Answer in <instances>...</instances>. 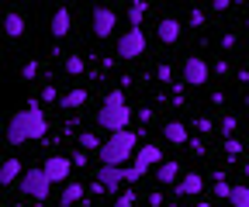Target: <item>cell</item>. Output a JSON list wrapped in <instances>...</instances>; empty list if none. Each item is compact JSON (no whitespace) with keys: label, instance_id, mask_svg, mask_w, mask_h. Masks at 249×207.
<instances>
[{"label":"cell","instance_id":"obj_1","mask_svg":"<svg viewBox=\"0 0 249 207\" xmlns=\"http://www.w3.org/2000/svg\"><path fill=\"white\" fill-rule=\"evenodd\" d=\"M49 131V121H45V114L38 111L35 100H28L24 111H18L11 117V125H7V142L11 145H24V142H35V138H45Z\"/></svg>","mask_w":249,"mask_h":207},{"label":"cell","instance_id":"obj_2","mask_svg":"<svg viewBox=\"0 0 249 207\" xmlns=\"http://www.w3.org/2000/svg\"><path fill=\"white\" fill-rule=\"evenodd\" d=\"M128 121H132V107L124 104V90H111L97 111V125L111 135L118 131H128Z\"/></svg>","mask_w":249,"mask_h":207},{"label":"cell","instance_id":"obj_3","mask_svg":"<svg viewBox=\"0 0 249 207\" xmlns=\"http://www.w3.org/2000/svg\"><path fill=\"white\" fill-rule=\"evenodd\" d=\"M139 149V135L135 131H118L111 138H104V149L97 152L101 166H124Z\"/></svg>","mask_w":249,"mask_h":207},{"label":"cell","instance_id":"obj_4","mask_svg":"<svg viewBox=\"0 0 249 207\" xmlns=\"http://www.w3.org/2000/svg\"><path fill=\"white\" fill-rule=\"evenodd\" d=\"M21 193H24L28 200H38V204H45V200H49V193H52V180L45 176V169H42V166L28 169V173L21 176Z\"/></svg>","mask_w":249,"mask_h":207},{"label":"cell","instance_id":"obj_5","mask_svg":"<svg viewBox=\"0 0 249 207\" xmlns=\"http://www.w3.org/2000/svg\"><path fill=\"white\" fill-rule=\"evenodd\" d=\"M145 52V35H142V28H128L121 38H118V55L121 59H139Z\"/></svg>","mask_w":249,"mask_h":207},{"label":"cell","instance_id":"obj_6","mask_svg":"<svg viewBox=\"0 0 249 207\" xmlns=\"http://www.w3.org/2000/svg\"><path fill=\"white\" fill-rule=\"evenodd\" d=\"M180 73H183V83L187 86H204L208 83V63H204L201 55H187Z\"/></svg>","mask_w":249,"mask_h":207},{"label":"cell","instance_id":"obj_7","mask_svg":"<svg viewBox=\"0 0 249 207\" xmlns=\"http://www.w3.org/2000/svg\"><path fill=\"white\" fill-rule=\"evenodd\" d=\"M163 162H166V159H163V149H160V145H142V149L135 152V162H132V166H135V169H139V173L145 176V173H149L152 166L160 169Z\"/></svg>","mask_w":249,"mask_h":207},{"label":"cell","instance_id":"obj_8","mask_svg":"<svg viewBox=\"0 0 249 207\" xmlns=\"http://www.w3.org/2000/svg\"><path fill=\"white\" fill-rule=\"evenodd\" d=\"M90 24H93V35H97V38H111L114 28H118V14H114L111 7H97Z\"/></svg>","mask_w":249,"mask_h":207},{"label":"cell","instance_id":"obj_9","mask_svg":"<svg viewBox=\"0 0 249 207\" xmlns=\"http://www.w3.org/2000/svg\"><path fill=\"white\" fill-rule=\"evenodd\" d=\"M42 169H45V176H49L52 183H70V159H66V156H52V159H45Z\"/></svg>","mask_w":249,"mask_h":207},{"label":"cell","instance_id":"obj_10","mask_svg":"<svg viewBox=\"0 0 249 207\" xmlns=\"http://www.w3.org/2000/svg\"><path fill=\"white\" fill-rule=\"evenodd\" d=\"M97 183L111 193L124 183V166H97Z\"/></svg>","mask_w":249,"mask_h":207},{"label":"cell","instance_id":"obj_11","mask_svg":"<svg viewBox=\"0 0 249 207\" xmlns=\"http://www.w3.org/2000/svg\"><path fill=\"white\" fill-rule=\"evenodd\" d=\"M180 32H183V28H180V21H173V17H163L160 24H156V38H160L163 45H177V42H180Z\"/></svg>","mask_w":249,"mask_h":207},{"label":"cell","instance_id":"obj_12","mask_svg":"<svg viewBox=\"0 0 249 207\" xmlns=\"http://www.w3.org/2000/svg\"><path fill=\"white\" fill-rule=\"evenodd\" d=\"M204 190V176L201 173H187L183 180H177V197H194V193H201Z\"/></svg>","mask_w":249,"mask_h":207},{"label":"cell","instance_id":"obj_13","mask_svg":"<svg viewBox=\"0 0 249 207\" xmlns=\"http://www.w3.org/2000/svg\"><path fill=\"white\" fill-rule=\"evenodd\" d=\"M163 138L170 145H187L191 142V131H187V125H180V121H166L163 125Z\"/></svg>","mask_w":249,"mask_h":207},{"label":"cell","instance_id":"obj_14","mask_svg":"<svg viewBox=\"0 0 249 207\" xmlns=\"http://www.w3.org/2000/svg\"><path fill=\"white\" fill-rule=\"evenodd\" d=\"M70 24H73L70 11H66V7H59V11L52 14V24H49V32H52V38H66V35H70Z\"/></svg>","mask_w":249,"mask_h":207},{"label":"cell","instance_id":"obj_15","mask_svg":"<svg viewBox=\"0 0 249 207\" xmlns=\"http://www.w3.org/2000/svg\"><path fill=\"white\" fill-rule=\"evenodd\" d=\"M24 173H28V169H24V162H21V159H7L4 166H0V183L11 187L18 176H24Z\"/></svg>","mask_w":249,"mask_h":207},{"label":"cell","instance_id":"obj_16","mask_svg":"<svg viewBox=\"0 0 249 207\" xmlns=\"http://www.w3.org/2000/svg\"><path fill=\"white\" fill-rule=\"evenodd\" d=\"M87 97H90V94L83 90V86H76V90H70L66 97L59 100V107H62V111H76V107H83V104H87Z\"/></svg>","mask_w":249,"mask_h":207},{"label":"cell","instance_id":"obj_17","mask_svg":"<svg viewBox=\"0 0 249 207\" xmlns=\"http://www.w3.org/2000/svg\"><path fill=\"white\" fill-rule=\"evenodd\" d=\"M177 176H180V162H173V159H166L160 169H156V180L160 183H177Z\"/></svg>","mask_w":249,"mask_h":207},{"label":"cell","instance_id":"obj_18","mask_svg":"<svg viewBox=\"0 0 249 207\" xmlns=\"http://www.w3.org/2000/svg\"><path fill=\"white\" fill-rule=\"evenodd\" d=\"M4 32H7V38H21V35H24V17L11 11V14L4 17Z\"/></svg>","mask_w":249,"mask_h":207},{"label":"cell","instance_id":"obj_19","mask_svg":"<svg viewBox=\"0 0 249 207\" xmlns=\"http://www.w3.org/2000/svg\"><path fill=\"white\" fill-rule=\"evenodd\" d=\"M145 11H149V4H145V0H135V4H128L124 17H128V24H132V28H139V24H142V17H145Z\"/></svg>","mask_w":249,"mask_h":207},{"label":"cell","instance_id":"obj_20","mask_svg":"<svg viewBox=\"0 0 249 207\" xmlns=\"http://www.w3.org/2000/svg\"><path fill=\"white\" fill-rule=\"evenodd\" d=\"M80 197H83V187H80V183H66V190H62V193H59V200H62V207H70V204H76Z\"/></svg>","mask_w":249,"mask_h":207},{"label":"cell","instance_id":"obj_21","mask_svg":"<svg viewBox=\"0 0 249 207\" xmlns=\"http://www.w3.org/2000/svg\"><path fill=\"white\" fill-rule=\"evenodd\" d=\"M80 149H83V152H93V149L101 152L104 142H97V135H93V131H83V135H80Z\"/></svg>","mask_w":249,"mask_h":207},{"label":"cell","instance_id":"obj_22","mask_svg":"<svg viewBox=\"0 0 249 207\" xmlns=\"http://www.w3.org/2000/svg\"><path fill=\"white\" fill-rule=\"evenodd\" d=\"M232 207H249V187H232V200H229Z\"/></svg>","mask_w":249,"mask_h":207},{"label":"cell","instance_id":"obj_23","mask_svg":"<svg viewBox=\"0 0 249 207\" xmlns=\"http://www.w3.org/2000/svg\"><path fill=\"white\" fill-rule=\"evenodd\" d=\"M211 193H214V197H222V200H232V187H229L225 180H214V187H211Z\"/></svg>","mask_w":249,"mask_h":207},{"label":"cell","instance_id":"obj_24","mask_svg":"<svg viewBox=\"0 0 249 207\" xmlns=\"http://www.w3.org/2000/svg\"><path fill=\"white\" fill-rule=\"evenodd\" d=\"M66 73H70V76H80V73H83V59H80V55H70V59H66Z\"/></svg>","mask_w":249,"mask_h":207},{"label":"cell","instance_id":"obj_25","mask_svg":"<svg viewBox=\"0 0 249 207\" xmlns=\"http://www.w3.org/2000/svg\"><path fill=\"white\" fill-rule=\"evenodd\" d=\"M21 76H24V80H35V76H38V63H24V66H21Z\"/></svg>","mask_w":249,"mask_h":207},{"label":"cell","instance_id":"obj_26","mask_svg":"<svg viewBox=\"0 0 249 207\" xmlns=\"http://www.w3.org/2000/svg\"><path fill=\"white\" fill-rule=\"evenodd\" d=\"M135 180H142V173L135 166H124V183H135Z\"/></svg>","mask_w":249,"mask_h":207},{"label":"cell","instance_id":"obj_27","mask_svg":"<svg viewBox=\"0 0 249 207\" xmlns=\"http://www.w3.org/2000/svg\"><path fill=\"white\" fill-rule=\"evenodd\" d=\"M156 80H160V83H170V80H173V69H170V66H160V69H156Z\"/></svg>","mask_w":249,"mask_h":207},{"label":"cell","instance_id":"obj_28","mask_svg":"<svg viewBox=\"0 0 249 207\" xmlns=\"http://www.w3.org/2000/svg\"><path fill=\"white\" fill-rule=\"evenodd\" d=\"M114 207H135V197H132V193H121V197L114 200Z\"/></svg>","mask_w":249,"mask_h":207},{"label":"cell","instance_id":"obj_29","mask_svg":"<svg viewBox=\"0 0 249 207\" xmlns=\"http://www.w3.org/2000/svg\"><path fill=\"white\" fill-rule=\"evenodd\" d=\"M225 152H232V156H239V152H242V145H239L235 138H225Z\"/></svg>","mask_w":249,"mask_h":207},{"label":"cell","instance_id":"obj_30","mask_svg":"<svg viewBox=\"0 0 249 207\" xmlns=\"http://www.w3.org/2000/svg\"><path fill=\"white\" fill-rule=\"evenodd\" d=\"M204 24V11H191V28H201Z\"/></svg>","mask_w":249,"mask_h":207},{"label":"cell","instance_id":"obj_31","mask_svg":"<svg viewBox=\"0 0 249 207\" xmlns=\"http://www.w3.org/2000/svg\"><path fill=\"white\" fill-rule=\"evenodd\" d=\"M42 100H62V97L55 94V86H45V90H42Z\"/></svg>","mask_w":249,"mask_h":207},{"label":"cell","instance_id":"obj_32","mask_svg":"<svg viewBox=\"0 0 249 207\" xmlns=\"http://www.w3.org/2000/svg\"><path fill=\"white\" fill-rule=\"evenodd\" d=\"M222 131H225V135L235 131V117H225V121H222Z\"/></svg>","mask_w":249,"mask_h":207},{"label":"cell","instance_id":"obj_33","mask_svg":"<svg viewBox=\"0 0 249 207\" xmlns=\"http://www.w3.org/2000/svg\"><path fill=\"white\" fill-rule=\"evenodd\" d=\"M211 11H214V14H222V11H229V0H214V4H211Z\"/></svg>","mask_w":249,"mask_h":207},{"label":"cell","instance_id":"obj_34","mask_svg":"<svg viewBox=\"0 0 249 207\" xmlns=\"http://www.w3.org/2000/svg\"><path fill=\"white\" fill-rule=\"evenodd\" d=\"M232 45H235V35H232V32H229V35H222V48H232Z\"/></svg>","mask_w":249,"mask_h":207},{"label":"cell","instance_id":"obj_35","mask_svg":"<svg viewBox=\"0 0 249 207\" xmlns=\"http://www.w3.org/2000/svg\"><path fill=\"white\" fill-rule=\"evenodd\" d=\"M149 204L152 207H163V193H149Z\"/></svg>","mask_w":249,"mask_h":207},{"label":"cell","instance_id":"obj_36","mask_svg":"<svg viewBox=\"0 0 249 207\" xmlns=\"http://www.w3.org/2000/svg\"><path fill=\"white\" fill-rule=\"evenodd\" d=\"M197 131H211V121H208V117H197Z\"/></svg>","mask_w":249,"mask_h":207},{"label":"cell","instance_id":"obj_37","mask_svg":"<svg viewBox=\"0 0 249 207\" xmlns=\"http://www.w3.org/2000/svg\"><path fill=\"white\" fill-rule=\"evenodd\" d=\"M73 166H87V152H76L73 156Z\"/></svg>","mask_w":249,"mask_h":207},{"label":"cell","instance_id":"obj_38","mask_svg":"<svg viewBox=\"0 0 249 207\" xmlns=\"http://www.w3.org/2000/svg\"><path fill=\"white\" fill-rule=\"evenodd\" d=\"M194 207H211V204H194Z\"/></svg>","mask_w":249,"mask_h":207}]
</instances>
